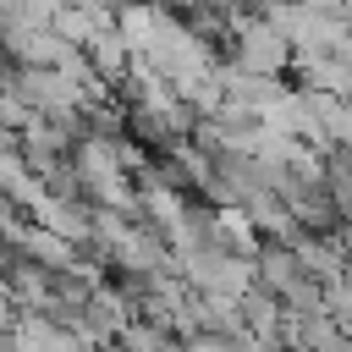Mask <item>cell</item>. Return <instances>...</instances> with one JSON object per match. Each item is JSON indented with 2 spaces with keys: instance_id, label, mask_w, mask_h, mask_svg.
<instances>
[{
  "instance_id": "6da1fadb",
  "label": "cell",
  "mask_w": 352,
  "mask_h": 352,
  "mask_svg": "<svg viewBox=\"0 0 352 352\" xmlns=\"http://www.w3.org/2000/svg\"><path fill=\"white\" fill-rule=\"evenodd\" d=\"M292 60H297V50H292V38L270 16L242 22L236 38H231V55H226V66L253 72V77H280V72H292Z\"/></svg>"
},
{
  "instance_id": "7a4b0ae2",
  "label": "cell",
  "mask_w": 352,
  "mask_h": 352,
  "mask_svg": "<svg viewBox=\"0 0 352 352\" xmlns=\"http://www.w3.org/2000/svg\"><path fill=\"white\" fill-rule=\"evenodd\" d=\"M253 264H258V286L275 292L280 302H292L302 286H314V275L302 270V253H297L292 242H264V253H258Z\"/></svg>"
},
{
  "instance_id": "3957f363",
  "label": "cell",
  "mask_w": 352,
  "mask_h": 352,
  "mask_svg": "<svg viewBox=\"0 0 352 352\" xmlns=\"http://www.w3.org/2000/svg\"><path fill=\"white\" fill-rule=\"evenodd\" d=\"M292 72H297V88H308V94L352 99V66H346L336 50H297Z\"/></svg>"
},
{
  "instance_id": "277c9868",
  "label": "cell",
  "mask_w": 352,
  "mask_h": 352,
  "mask_svg": "<svg viewBox=\"0 0 352 352\" xmlns=\"http://www.w3.org/2000/svg\"><path fill=\"white\" fill-rule=\"evenodd\" d=\"M55 0H0V22L6 33H38V28H55Z\"/></svg>"
}]
</instances>
